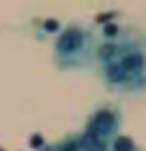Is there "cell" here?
Returning <instances> with one entry per match:
<instances>
[{
	"mask_svg": "<svg viewBox=\"0 0 146 151\" xmlns=\"http://www.w3.org/2000/svg\"><path fill=\"white\" fill-rule=\"evenodd\" d=\"M95 69L103 85L118 92H138L146 87V33L123 28L115 39L100 41Z\"/></svg>",
	"mask_w": 146,
	"mask_h": 151,
	"instance_id": "6da1fadb",
	"label": "cell"
},
{
	"mask_svg": "<svg viewBox=\"0 0 146 151\" xmlns=\"http://www.w3.org/2000/svg\"><path fill=\"white\" fill-rule=\"evenodd\" d=\"M121 126H123V113L118 105H100V108H95V110L87 115V120H85V128H82L80 133L90 136V138H95V141H100L103 146H108L110 149V143L121 136Z\"/></svg>",
	"mask_w": 146,
	"mask_h": 151,
	"instance_id": "3957f363",
	"label": "cell"
},
{
	"mask_svg": "<svg viewBox=\"0 0 146 151\" xmlns=\"http://www.w3.org/2000/svg\"><path fill=\"white\" fill-rule=\"evenodd\" d=\"M41 151H54V146H51V143H49V146H44V149Z\"/></svg>",
	"mask_w": 146,
	"mask_h": 151,
	"instance_id": "8992f818",
	"label": "cell"
},
{
	"mask_svg": "<svg viewBox=\"0 0 146 151\" xmlns=\"http://www.w3.org/2000/svg\"><path fill=\"white\" fill-rule=\"evenodd\" d=\"M138 151H141V149H138Z\"/></svg>",
	"mask_w": 146,
	"mask_h": 151,
	"instance_id": "52a82bcc",
	"label": "cell"
},
{
	"mask_svg": "<svg viewBox=\"0 0 146 151\" xmlns=\"http://www.w3.org/2000/svg\"><path fill=\"white\" fill-rule=\"evenodd\" d=\"M110 151H138V146H136V141L131 136H118L110 143Z\"/></svg>",
	"mask_w": 146,
	"mask_h": 151,
	"instance_id": "5b68a950",
	"label": "cell"
},
{
	"mask_svg": "<svg viewBox=\"0 0 146 151\" xmlns=\"http://www.w3.org/2000/svg\"><path fill=\"white\" fill-rule=\"evenodd\" d=\"M54 151H82L80 146V133H67L64 138H59L57 143H51Z\"/></svg>",
	"mask_w": 146,
	"mask_h": 151,
	"instance_id": "277c9868",
	"label": "cell"
},
{
	"mask_svg": "<svg viewBox=\"0 0 146 151\" xmlns=\"http://www.w3.org/2000/svg\"><path fill=\"white\" fill-rule=\"evenodd\" d=\"M97 44H100V36L92 26L82 21L62 26L54 39V51H51L57 69H95Z\"/></svg>",
	"mask_w": 146,
	"mask_h": 151,
	"instance_id": "7a4b0ae2",
	"label": "cell"
}]
</instances>
